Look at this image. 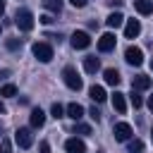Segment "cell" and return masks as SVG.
<instances>
[{
	"instance_id": "obj_33",
	"label": "cell",
	"mask_w": 153,
	"mask_h": 153,
	"mask_svg": "<svg viewBox=\"0 0 153 153\" xmlns=\"http://www.w3.org/2000/svg\"><path fill=\"white\" fill-rule=\"evenodd\" d=\"M110 5H112V7H115V5L120 7V5H122V0H110Z\"/></svg>"
},
{
	"instance_id": "obj_21",
	"label": "cell",
	"mask_w": 153,
	"mask_h": 153,
	"mask_svg": "<svg viewBox=\"0 0 153 153\" xmlns=\"http://www.w3.org/2000/svg\"><path fill=\"white\" fill-rule=\"evenodd\" d=\"M14 93H17V86H14V84H5V86L0 88V96H5V98H12Z\"/></svg>"
},
{
	"instance_id": "obj_20",
	"label": "cell",
	"mask_w": 153,
	"mask_h": 153,
	"mask_svg": "<svg viewBox=\"0 0 153 153\" xmlns=\"http://www.w3.org/2000/svg\"><path fill=\"white\" fill-rule=\"evenodd\" d=\"M43 5H45V10H50V12H60V10H62V0H43Z\"/></svg>"
},
{
	"instance_id": "obj_24",
	"label": "cell",
	"mask_w": 153,
	"mask_h": 153,
	"mask_svg": "<svg viewBox=\"0 0 153 153\" xmlns=\"http://www.w3.org/2000/svg\"><path fill=\"white\" fill-rule=\"evenodd\" d=\"M5 45H7L10 50H17V48H22V38H7Z\"/></svg>"
},
{
	"instance_id": "obj_29",
	"label": "cell",
	"mask_w": 153,
	"mask_h": 153,
	"mask_svg": "<svg viewBox=\"0 0 153 153\" xmlns=\"http://www.w3.org/2000/svg\"><path fill=\"white\" fill-rule=\"evenodd\" d=\"M41 153H50V146H48V141H41V148H38Z\"/></svg>"
},
{
	"instance_id": "obj_1",
	"label": "cell",
	"mask_w": 153,
	"mask_h": 153,
	"mask_svg": "<svg viewBox=\"0 0 153 153\" xmlns=\"http://www.w3.org/2000/svg\"><path fill=\"white\" fill-rule=\"evenodd\" d=\"M62 79L72 91H81V86H84V81H81V76H79V72L74 67H65L62 69Z\"/></svg>"
},
{
	"instance_id": "obj_11",
	"label": "cell",
	"mask_w": 153,
	"mask_h": 153,
	"mask_svg": "<svg viewBox=\"0 0 153 153\" xmlns=\"http://www.w3.org/2000/svg\"><path fill=\"white\" fill-rule=\"evenodd\" d=\"M131 88H134V91L151 88V76H146V74H136V76L131 79Z\"/></svg>"
},
{
	"instance_id": "obj_14",
	"label": "cell",
	"mask_w": 153,
	"mask_h": 153,
	"mask_svg": "<svg viewBox=\"0 0 153 153\" xmlns=\"http://www.w3.org/2000/svg\"><path fill=\"white\" fill-rule=\"evenodd\" d=\"M134 10L139 14H153V0H134Z\"/></svg>"
},
{
	"instance_id": "obj_19",
	"label": "cell",
	"mask_w": 153,
	"mask_h": 153,
	"mask_svg": "<svg viewBox=\"0 0 153 153\" xmlns=\"http://www.w3.org/2000/svg\"><path fill=\"white\" fill-rule=\"evenodd\" d=\"M122 22H124V17H122L120 12H112V14L105 19V24H108L110 29H117V26H122Z\"/></svg>"
},
{
	"instance_id": "obj_32",
	"label": "cell",
	"mask_w": 153,
	"mask_h": 153,
	"mask_svg": "<svg viewBox=\"0 0 153 153\" xmlns=\"http://www.w3.org/2000/svg\"><path fill=\"white\" fill-rule=\"evenodd\" d=\"M148 110L153 112V96H148Z\"/></svg>"
},
{
	"instance_id": "obj_22",
	"label": "cell",
	"mask_w": 153,
	"mask_h": 153,
	"mask_svg": "<svg viewBox=\"0 0 153 153\" xmlns=\"http://www.w3.org/2000/svg\"><path fill=\"white\" fill-rule=\"evenodd\" d=\"M141 151H143V141H141V139L129 141V153H141Z\"/></svg>"
},
{
	"instance_id": "obj_4",
	"label": "cell",
	"mask_w": 153,
	"mask_h": 153,
	"mask_svg": "<svg viewBox=\"0 0 153 153\" xmlns=\"http://www.w3.org/2000/svg\"><path fill=\"white\" fill-rule=\"evenodd\" d=\"M91 45V36L86 33V31H74L72 33V48L74 50H84V48H88Z\"/></svg>"
},
{
	"instance_id": "obj_18",
	"label": "cell",
	"mask_w": 153,
	"mask_h": 153,
	"mask_svg": "<svg viewBox=\"0 0 153 153\" xmlns=\"http://www.w3.org/2000/svg\"><path fill=\"white\" fill-rule=\"evenodd\" d=\"M43 122H45L43 110H41V108H33V110H31V127H43Z\"/></svg>"
},
{
	"instance_id": "obj_2",
	"label": "cell",
	"mask_w": 153,
	"mask_h": 153,
	"mask_svg": "<svg viewBox=\"0 0 153 153\" xmlns=\"http://www.w3.org/2000/svg\"><path fill=\"white\" fill-rule=\"evenodd\" d=\"M14 24H17L22 31H31V29H33V14H31V10H17Z\"/></svg>"
},
{
	"instance_id": "obj_16",
	"label": "cell",
	"mask_w": 153,
	"mask_h": 153,
	"mask_svg": "<svg viewBox=\"0 0 153 153\" xmlns=\"http://www.w3.org/2000/svg\"><path fill=\"white\" fill-rule=\"evenodd\" d=\"M88 96H91L96 103H103V100L108 98V96H105V88H103V86H96V84L88 88Z\"/></svg>"
},
{
	"instance_id": "obj_17",
	"label": "cell",
	"mask_w": 153,
	"mask_h": 153,
	"mask_svg": "<svg viewBox=\"0 0 153 153\" xmlns=\"http://www.w3.org/2000/svg\"><path fill=\"white\" fill-rule=\"evenodd\" d=\"M103 76H105V84H110V86H117V84H120V72H117V69H112V67H110V69H105V72H103Z\"/></svg>"
},
{
	"instance_id": "obj_36",
	"label": "cell",
	"mask_w": 153,
	"mask_h": 153,
	"mask_svg": "<svg viewBox=\"0 0 153 153\" xmlns=\"http://www.w3.org/2000/svg\"><path fill=\"white\" fill-rule=\"evenodd\" d=\"M151 69H153V60H151Z\"/></svg>"
},
{
	"instance_id": "obj_5",
	"label": "cell",
	"mask_w": 153,
	"mask_h": 153,
	"mask_svg": "<svg viewBox=\"0 0 153 153\" xmlns=\"http://www.w3.org/2000/svg\"><path fill=\"white\" fill-rule=\"evenodd\" d=\"M14 141H17L22 148H29V146L33 143V134H31V129H26V127H19V129L14 131Z\"/></svg>"
},
{
	"instance_id": "obj_26",
	"label": "cell",
	"mask_w": 153,
	"mask_h": 153,
	"mask_svg": "<svg viewBox=\"0 0 153 153\" xmlns=\"http://www.w3.org/2000/svg\"><path fill=\"white\" fill-rule=\"evenodd\" d=\"M129 100H131V105H134V108H141V105H143V98H141V96H139L136 91H134V93L129 96Z\"/></svg>"
},
{
	"instance_id": "obj_27",
	"label": "cell",
	"mask_w": 153,
	"mask_h": 153,
	"mask_svg": "<svg viewBox=\"0 0 153 153\" xmlns=\"http://www.w3.org/2000/svg\"><path fill=\"white\" fill-rule=\"evenodd\" d=\"M0 153H12V143H10V139H2V143H0Z\"/></svg>"
},
{
	"instance_id": "obj_35",
	"label": "cell",
	"mask_w": 153,
	"mask_h": 153,
	"mask_svg": "<svg viewBox=\"0 0 153 153\" xmlns=\"http://www.w3.org/2000/svg\"><path fill=\"white\" fill-rule=\"evenodd\" d=\"M5 12V0H0V14Z\"/></svg>"
},
{
	"instance_id": "obj_3",
	"label": "cell",
	"mask_w": 153,
	"mask_h": 153,
	"mask_svg": "<svg viewBox=\"0 0 153 153\" xmlns=\"http://www.w3.org/2000/svg\"><path fill=\"white\" fill-rule=\"evenodd\" d=\"M124 60H127L129 65H134V67H141V62H143V50L136 48V45H129V48L124 50Z\"/></svg>"
},
{
	"instance_id": "obj_31",
	"label": "cell",
	"mask_w": 153,
	"mask_h": 153,
	"mask_svg": "<svg viewBox=\"0 0 153 153\" xmlns=\"http://www.w3.org/2000/svg\"><path fill=\"white\" fill-rule=\"evenodd\" d=\"M38 19H41V24H50V22H53L50 14H43V17H38Z\"/></svg>"
},
{
	"instance_id": "obj_7",
	"label": "cell",
	"mask_w": 153,
	"mask_h": 153,
	"mask_svg": "<svg viewBox=\"0 0 153 153\" xmlns=\"http://www.w3.org/2000/svg\"><path fill=\"white\" fill-rule=\"evenodd\" d=\"M112 134H115L117 141H129V139H131V127H129L127 122H117V124L112 127Z\"/></svg>"
},
{
	"instance_id": "obj_15",
	"label": "cell",
	"mask_w": 153,
	"mask_h": 153,
	"mask_svg": "<svg viewBox=\"0 0 153 153\" xmlns=\"http://www.w3.org/2000/svg\"><path fill=\"white\" fill-rule=\"evenodd\" d=\"M67 117H72L74 122H79V120L84 117V108H81L79 103H69V105H67Z\"/></svg>"
},
{
	"instance_id": "obj_12",
	"label": "cell",
	"mask_w": 153,
	"mask_h": 153,
	"mask_svg": "<svg viewBox=\"0 0 153 153\" xmlns=\"http://www.w3.org/2000/svg\"><path fill=\"white\" fill-rule=\"evenodd\" d=\"M112 108H115L120 115H124V112H127V100H124V93H120V91H115V93H112Z\"/></svg>"
},
{
	"instance_id": "obj_23",
	"label": "cell",
	"mask_w": 153,
	"mask_h": 153,
	"mask_svg": "<svg viewBox=\"0 0 153 153\" xmlns=\"http://www.w3.org/2000/svg\"><path fill=\"white\" fill-rule=\"evenodd\" d=\"M50 115H53L55 120H60V117H65V110H62V105H60V103H55V105L50 108Z\"/></svg>"
},
{
	"instance_id": "obj_6",
	"label": "cell",
	"mask_w": 153,
	"mask_h": 153,
	"mask_svg": "<svg viewBox=\"0 0 153 153\" xmlns=\"http://www.w3.org/2000/svg\"><path fill=\"white\" fill-rule=\"evenodd\" d=\"M33 55L41 60V62H50L53 60V48L48 43H33Z\"/></svg>"
},
{
	"instance_id": "obj_13",
	"label": "cell",
	"mask_w": 153,
	"mask_h": 153,
	"mask_svg": "<svg viewBox=\"0 0 153 153\" xmlns=\"http://www.w3.org/2000/svg\"><path fill=\"white\" fill-rule=\"evenodd\" d=\"M84 69H86L88 74H96V72L100 69V60H98L96 55H88V57H84Z\"/></svg>"
},
{
	"instance_id": "obj_8",
	"label": "cell",
	"mask_w": 153,
	"mask_h": 153,
	"mask_svg": "<svg viewBox=\"0 0 153 153\" xmlns=\"http://www.w3.org/2000/svg\"><path fill=\"white\" fill-rule=\"evenodd\" d=\"M115 43H117V38H115L112 33H103V36L98 38V50H100V53H110V50L115 48Z\"/></svg>"
},
{
	"instance_id": "obj_37",
	"label": "cell",
	"mask_w": 153,
	"mask_h": 153,
	"mask_svg": "<svg viewBox=\"0 0 153 153\" xmlns=\"http://www.w3.org/2000/svg\"><path fill=\"white\" fill-rule=\"evenodd\" d=\"M151 136H153V131H151Z\"/></svg>"
},
{
	"instance_id": "obj_10",
	"label": "cell",
	"mask_w": 153,
	"mask_h": 153,
	"mask_svg": "<svg viewBox=\"0 0 153 153\" xmlns=\"http://www.w3.org/2000/svg\"><path fill=\"white\" fill-rule=\"evenodd\" d=\"M65 148H67V153H86V143L81 141V139H67V143H65Z\"/></svg>"
},
{
	"instance_id": "obj_34",
	"label": "cell",
	"mask_w": 153,
	"mask_h": 153,
	"mask_svg": "<svg viewBox=\"0 0 153 153\" xmlns=\"http://www.w3.org/2000/svg\"><path fill=\"white\" fill-rule=\"evenodd\" d=\"M0 115H5V103L0 100Z\"/></svg>"
},
{
	"instance_id": "obj_30",
	"label": "cell",
	"mask_w": 153,
	"mask_h": 153,
	"mask_svg": "<svg viewBox=\"0 0 153 153\" xmlns=\"http://www.w3.org/2000/svg\"><path fill=\"white\" fill-rule=\"evenodd\" d=\"M69 2H72L74 7H79V10H81V7H86V0H69Z\"/></svg>"
},
{
	"instance_id": "obj_9",
	"label": "cell",
	"mask_w": 153,
	"mask_h": 153,
	"mask_svg": "<svg viewBox=\"0 0 153 153\" xmlns=\"http://www.w3.org/2000/svg\"><path fill=\"white\" fill-rule=\"evenodd\" d=\"M139 33H141V22H139V19H127L124 36H127V38H136Z\"/></svg>"
},
{
	"instance_id": "obj_28",
	"label": "cell",
	"mask_w": 153,
	"mask_h": 153,
	"mask_svg": "<svg viewBox=\"0 0 153 153\" xmlns=\"http://www.w3.org/2000/svg\"><path fill=\"white\" fill-rule=\"evenodd\" d=\"M88 115H91V120H96V122H98V120H100V110H98V108H96V105H93V108H91V110H88Z\"/></svg>"
},
{
	"instance_id": "obj_25",
	"label": "cell",
	"mask_w": 153,
	"mask_h": 153,
	"mask_svg": "<svg viewBox=\"0 0 153 153\" xmlns=\"http://www.w3.org/2000/svg\"><path fill=\"white\" fill-rule=\"evenodd\" d=\"M74 134H91V127H88V124L76 122V124H74Z\"/></svg>"
}]
</instances>
